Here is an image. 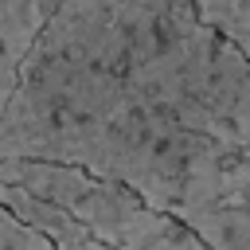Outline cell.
Listing matches in <instances>:
<instances>
[{
    "label": "cell",
    "mask_w": 250,
    "mask_h": 250,
    "mask_svg": "<svg viewBox=\"0 0 250 250\" xmlns=\"http://www.w3.org/2000/svg\"><path fill=\"white\" fill-rule=\"evenodd\" d=\"M125 78L184 133L250 148V59L219 39L191 0H113Z\"/></svg>",
    "instance_id": "1"
},
{
    "label": "cell",
    "mask_w": 250,
    "mask_h": 250,
    "mask_svg": "<svg viewBox=\"0 0 250 250\" xmlns=\"http://www.w3.org/2000/svg\"><path fill=\"white\" fill-rule=\"evenodd\" d=\"M211 250H250V148L203 156L172 211Z\"/></svg>",
    "instance_id": "2"
},
{
    "label": "cell",
    "mask_w": 250,
    "mask_h": 250,
    "mask_svg": "<svg viewBox=\"0 0 250 250\" xmlns=\"http://www.w3.org/2000/svg\"><path fill=\"white\" fill-rule=\"evenodd\" d=\"M55 8L59 0H0V117L8 113L23 78V62L47 31Z\"/></svg>",
    "instance_id": "3"
},
{
    "label": "cell",
    "mask_w": 250,
    "mask_h": 250,
    "mask_svg": "<svg viewBox=\"0 0 250 250\" xmlns=\"http://www.w3.org/2000/svg\"><path fill=\"white\" fill-rule=\"evenodd\" d=\"M195 16L250 59V0H191Z\"/></svg>",
    "instance_id": "4"
},
{
    "label": "cell",
    "mask_w": 250,
    "mask_h": 250,
    "mask_svg": "<svg viewBox=\"0 0 250 250\" xmlns=\"http://www.w3.org/2000/svg\"><path fill=\"white\" fill-rule=\"evenodd\" d=\"M0 250H55L51 238H43L35 227H27L20 215H12L0 203Z\"/></svg>",
    "instance_id": "5"
},
{
    "label": "cell",
    "mask_w": 250,
    "mask_h": 250,
    "mask_svg": "<svg viewBox=\"0 0 250 250\" xmlns=\"http://www.w3.org/2000/svg\"><path fill=\"white\" fill-rule=\"evenodd\" d=\"M145 250H211V246H207L195 230H188L180 219H168V227H164Z\"/></svg>",
    "instance_id": "6"
}]
</instances>
